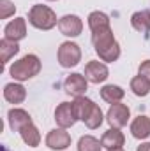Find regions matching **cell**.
Instances as JSON below:
<instances>
[{
	"label": "cell",
	"mask_w": 150,
	"mask_h": 151,
	"mask_svg": "<svg viewBox=\"0 0 150 151\" xmlns=\"http://www.w3.org/2000/svg\"><path fill=\"white\" fill-rule=\"evenodd\" d=\"M131 135L138 141H145L150 137V118L145 114L136 116L131 121Z\"/></svg>",
	"instance_id": "cell-15"
},
{
	"label": "cell",
	"mask_w": 150,
	"mask_h": 151,
	"mask_svg": "<svg viewBox=\"0 0 150 151\" xmlns=\"http://www.w3.org/2000/svg\"><path fill=\"white\" fill-rule=\"evenodd\" d=\"M131 25L136 32L147 37L150 34V11H136L131 16Z\"/></svg>",
	"instance_id": "cell-18"
},
{
	"label": "cell",
	"mask_w": 150,
	"mask_h": 151,
	"mask_svg": "<svg viewBox=\"0 0 150 151\" xmlns=\"http://www.w3.org/2000/svg\"><path fill=\"white\" fill-rule=\"evenodd\" d=\"M4 99L9 104H14V106L16 104H21L27 99V90H25V86L21 83H16V81L7 83L4 86Z\"/></svg>",
	"instance_id": "cell-13"
},
{
	"label": "cell",
	"mask_w": 150,
	"mask_h": 151,
	"mask_svg": "<svg viewBox=\"0 0 150 151\" xmlns=\"http://www.w3.org/2000/svg\"><path fill=\"white\" fill-rule=\"evenodd\" d=\"M85 77H87L88 83L99 84V83H104V81L110 77V70H108V67H106L104 62L90 60V62L85 65Z\"/></svg>",
	"instance_id": "cell-9"
},
{
	"label": "cell",
	"mask_w": 150,
	"mask_h": 151,
	"mask_svg": "<svg viewBox=\"0 0 150 151\" xmlns=\"http://www.w3.org/2000/svg\"><path fill=\"white\" fill-rule=\"evenodd\" d=\"M76 121H79V119H78V116L74 113L73 102H62V104L57 106V109H55V123H57V127L71 128V127L76 125Z\"/></svg>",
	"instance_id": "cell-7"
},
{
	"label": "cell",
	"mask_w": 150,
	"mask_h": 151,
	"mask_svg": "<svg viewBox=\"0 0 150 151\" xmlns=\"http://www.w3.org/2000/svg\"><path fill=\"white\" fill-rule=\"evenodd\" d=\"M4 37L14 42H20L27 37V19L25 18H14L9 21L4 28Z\"/></svg>",
	"instance_id": "cell-11"
},
{
	"label": "cell",
	"mask_w": 150,
	"mask_h": 151,
	"mask_svg": "<svg viewBox=\"0 0 150 151\" xmlns=\"http://www.w3.org/2000/svg\"><path fill=\"white\" fill-rule=\"evenodd\" d=\"M136 151H150V142H143V144H140Z\"/></svg>",
	"instance_id": "cell-26"
},
{
	"label": "cell",
	"mask_w": 150,
	"mask_h": 151,
	"mask_svg": "<svg viewBox=\"0 0 150 151\" xmlns=\"http://www.w3.org/2000/svg\"><path fill=\"white\" fill-rule=\"evenodd\" d=\"M125 137L120 132V128H110L103 134L101 137V144L104 150H113V148H124Z\"/></svg>",
	"instance_id": "cell-17"
},
{
	"label": "cell",
	"mask_w": 150,
	"mask_h": 151,
	"mask_svg": "<svg viewBox=\"0 0 150 151\" xmlns=\"http://www.w3.org/2000/svg\"><path fill=\"white\" fill-rule=\"evenodd\" d=\"M125 91L118 86V84H104L101 88V99L108 104H117L124 99Z\"/></svg>",
	"instance_id": "cell-20"
},
{
	"label": "cell",
	"mask_w": 150,
	"mask_h": 151,
	"mask_svg": "<svg viewBox=\"0 0 150 151\" xmlns=\"http://www.w3.org/2000/svg\"><path fill=\"white\" fill-rule=\"evenodd\" d=\"M108 151H124V148H113V150H108Z\"/></svg>",
	"instance_id": "cell-27"
},
{
	"label": "cell",
	"mask_w": 150,
	"mask_h": 151,
	"mask_svg": "<svg viewBox=\"0 0 150 151\" xmlns=\"http://www.w3.org/2000/svg\"><path fill=\"white\" fill-rule=\"evenodd\" d=\"M129 88H131V91H133L136 97H147L150 93V81L147 77H143V76L138 74L131 79Z\"/></svg>",
	"instance_id": "cell-22"
},
{
	"label": "cell",
	"mask_w": 150,
	"mask_h": 151,
	"mask_svg": "<svg viewBox=\"0 0 150 151\" xmlns=\"http://www.w3.org/2000/svg\"><path fill=\"white\" fill-rule=\"evenodd\" d=\"M14 11H16V5L11 0H0V18L2 19H7L9 16H12Z\"/></svg>",
	"instance_id": "cell-24"
},
{
	"label": "cell",
	"mask_w": 150,
	"mask_h": 151,
	"mask_svg": "<svg viewBox=\"0 0 150 151\" xmlns=\"http://www.w3.org/2000/svg\"><path fill=\"white\" fill-rule=\"evenodd\" d=\"M18 134H20L21 141H23L28 148H37L39 144H41V132L37 130V127H36L34 123L25 125Z\"/></svg>",
	"instance_id": "cell-19"
},
{
	"label": "cell",
	"mask_w": 150,
	"mask_h": 151,
	"mask_svg": "<svg viewBox=\"0 0 150 151\" xmlns=\"http://www.w3.org/2000/svg\"><path fill=\"white\" fill-rule=\"evenodd\" d=\"M58 30L66 37H78L83 32V21L76 14H66L58 19Z\"/></svg>",
	"instance_id": "cell-8"
},
{
	"label": "cell",
	"mask_w": 150,
	"mask_h": 151,
	"mask_svg": "<svg viewBox=\"0 0 150 151\" xmlns=\"http://www.w3.org/2000/svg\"><path fill=\"white\" fill-rule=\"evenodd\" d=\"M46 2H57V0H46Z\"/></svg>",
	"instance_id": "cell-29"
},
{
	"label": "cell",
	"mask_w": 150,
	"mask_h": 151,
	"mask_svg": "<svg viewBox=\"0 0 150 151\" xmlns=\"http://www.w3.org/2000/svg\"><path fill=\"white\" fill-rule=\"evenodd\" d=\"M138 74L143 76V77H147V79L150 81V60H145V62L140 63V67H138Z\"/></svg>",
	"instance_id": "cell-25"
},
{
	"label": "cell",
	"mask_w": 150,
	"mask_h": 151,
	"mask_svg": "<svg viewBox=\"0 0 150 151\" xmlns=\"http://www.w3.org/2000/svg\"><path fill=\"white\" fill-rule=\"evenodd\" d=\"M2 151H9V150H7V148H5V146H4V148H2Z\"/></svg>",
	"instance_id": "cell-28"
},
{
	"label": "cell",
	"mask_w": 150,
	"mask_h": 151,
	"mask_svg": "<svg viewBox=\"0 0 150 151\" xmlns=\"http://www.w3.org/2000/svg\"><path fill=\"white\" fill-rule=\"evenodd\" d=\"M92 44H94V49H95L101 62L113 63L120 58V44L115 39L111 28L92 34Z\"/></svg>",
	"instance_id": "cell-1"
},
{
	"label": "cell",
	"mask_w": 150,
	"mask_h": 151,
	"mask_svg": "<svg viewBox=\"0 0 150 151\" xmlns=\"http://www.w3.org/2000/svg\"><path fill=\"white\" fill-rule=\"evenodd\" d=\"M76 148H78V151H101L103 150V144L94 135H81Z\"/></svg>",
	"instance_id": "cell-23"
},
{
	"label": "cell",
	"mask_w": 150,
	"mask_h": 151,
	"mask_svg": "<svg viewBox=\"0 0 150 151\" xmlns=\"http://www.w3.org/2000/svg\"><path fill=\"white\" fill-rule=\"evenodd\" d=\"M87 90H88V81L83 74L73 72L64 81V91L71 97H81V95H85Z\"/></svg>",
	"instance_id": "cell-10"
},
{
	"label": "cell",
	"mask_w": 150,
	"mask_h": 151,
	"mask_svg": "<svg viewBox=\"0 0 150 151\" xmlns=\"http://www.w3.org/2000/svg\"><path fill=\"white\" fill-rule=\"evenodd\" d=\"M28 23L37 30L48 32L58 25V19H57V14L51 7L42 5V4H36L28 11Z\"/></svg>",
	"instance_id": "cell-3"
},
{
	"label": "cell",
	"mask_w": 150,
	"mask_h": 151,
	"mask_svg": "<svg viewBox=\"0 0 150 151\" xmlns=\"http://www.w3.org/2000/svg\"><path fill=\"white\" fill-rule=\"evenodd\" d=\"M7 121H9V127H11L12 132H20L25 125L32 123V116L27 113L25 109L12 107V109H9V113H7Z\"/></svg>",
	"instance_id": "cell-14"
},
{
	"label": "cell",
	"mask_w": 150,
	"mask_h": 151,
	"mask_svg": "<svg viewBox=\"0 0 150 151\" xmlns=\"http://www.w3.org/2000/svg\"><path fill=\"white\" fill-rule=\"evenodd\" d=\"M129 118H131L129 107L125 104H120V102L111 104L110 109H108V113H106V121L110 123L111 128H122V127H125L127 121H129Z\"/></svg>",
	"instance_id": "cell-6"
},
{
	"label": "cell",
	"mask_w": 150,
	"mask_h": 151,
	"mask_svg": "<svg viewBox=\"0 0 150 151\" xmlns=\"http://www.w3.org/2000/svg\"><path fill=\"white\" fill-rule=\"evenodd\" d=\"M73 107H74V113H76V116H78V119L85 123V121L90 118V114L95 111L97 104H95L92 99L81 95V97H74V100H73Z\"/></svg>",
	"instance_id": "cell-12"
},
{
	"label": "cell",
	"mask_w": 150,
	"mask_h": 151,
	"mask_svg": "<svg viewBox=\"0 0 150 151\" xmlns=\"http://www.w3.org/2000/svg\"><path fill=\"white\" fill-rule=\"evenodd\" d=\"M57 60H58L60 67H64V69L76 67L81 62V47L73 40L62 42L58 51H57Z\"/></svg>",
	"instance_id": "cell-4"
},
{
	"label": "cell",
	"mask_w": 150,
	"mask_h": 151,
	"mask_svg": "<svg viewBox=\"0 0 150 151\" xmlns=\"http://www.w3.org/2000/svg\"><path fill=\"white\" fill-rule=\"evenodd\" d=\"M44 142L51 151H62L71 146V135H69L67 128H60L58 127V128H53V130L48 132Z\"/></svg>",
	"instance_id": "cell-5"
},
{
	"label": "cell",
	"mask_w": 150,
	"mask_h": 151,
	"mask_svg": "<svg viewBox=\"0 0 150 151\" xmlns=\"http://www.w3.org/2000/svg\"><path fill=\"white\" fill-rule=\"evenodd\" d=\"M87 19H88L87 23H88V28H90L92 34H97V32H103V30L111 28L110 16H108L106 12H103V11H94V12H90Z\"/></svg>",
	"instance_id": "cell-16"
},
{
	"label": "cell",
	"mask_w": 150,
	"mask_h": 151,
	"mask_svg": "<svg viewBox=\"0 0 150 151\" xmlns=\"http://www.w3.org/2000/svg\"><path fill=\"white\" fill-rule=\"evenodd\" d=\"M41 60H39L37 55H25L21 56L20 60H16L11 67H9V74L14 81L18 83H23V81H28L32 77L41 72Z\"/></svg>",
	"instance_id": "cell-2"
},
{
	"label": "cell",
	"mask_w": 150,
	"mask_h": 151,
	"mask_svg": "<svg viewBox=\"0 0 150 151\" xmlns=\"http://www.w3.org/2000/svg\"><path fill=\"white\" fill-rule=\"evenodd\" d=\"M18 53H20L18 42L9 40V39H5V37L0 40V58H2V65H7L9 60H11L14 55H18Z\"/></svg>",
	"instance_id": "cell-21"
}]
</instances>
